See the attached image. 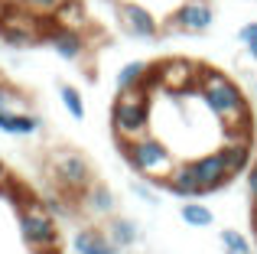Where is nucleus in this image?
Masks as SVG:
<instances>
[{
  "label": "nucleus",
  "instance_id": "f257e3e1",
  "mask_svg": "<svg viewBox=\"0 0 257 254\" xmlns=\"http://www.w3.org/2000/svg\"><path fill=\"white\" fill-rule=\"evenodd\" d=\"M199 95L205 101V108L218 117L228 131H238V127H247L251 114H247V101L241 95V88L231 82L228 75L215 69H202L199 72Z\"/></svg>",
  "mask_w": 257,
  "mask_h": 254
},
{
  "label": "nucleus",
  "instance_id": "f03ea898",
  "mask_svg": "<svg viewBox=\"0 0 257 254\" xmlns=\"http://www.w3.org/2000/svg\"><path fill=\"white\" fill-rule=\"evenodd\" d=\"M120 150H124V160L147 179H166L176 170V157L170 153V147L160 137H134V140H120Z\"/></svg>",
  "mask_w": 257,
  "mask_h": 254
},
{
  "label": "nucleus",
  "instance_id": "7ed1b4c3",
  "mask_svg": "<svg viewBox=\"0 0 257 254\" xmlns=\"http://www.w3.org/2000/svg\"><path fill=\"white\" fill-rule=\"evenodd\" d=\"M150 127V91L134 88V91H117L111 104V131L117 140H134L144 137Z\"/></svg>",
  "mask_w": 257,
  "mask_h": 254
},
{
  "label": "nucleus",
  "instance_id": "20e7f679",
  "mask_svg": "<svg viewBox=\"0 0 257 254\" xmlns=\"http://www.w3.org/2000/svg\"><path fill=\"white\" fill-rule=\"evenodd\" d=\"M43 30H46V20L39 13H30L26 7H20L17 0L10 4L4 23H0V39L7 46H17V49H26V46H36L43 43Z\"/></svg>",
  "mask_w": 257,
  "mask_h": 254
},
{
  "label": "nucleus",
  "instance_id": "39448f33",
  "mask_svg": "<svg viewBox=\"0 0 257 254\" xmlns=\"http://www.w3.org/2000/svg\"><path fill=\"white\" fill-rule=\"evenodd\" d=\"M20 235H23V241L30 244V248L46 251V248H56L59 225H56V218H52L49 209L30 202L26 209H20Z\"/></svg>",
  "mask_w": 257,
  "mask_h": 254
},
{
  "label": "nucleus",
  "instance_id": "423d86ee",
  "mask_svg": "<svg viewBox=\"0 0 257 254\" xmlns=\"http://www.w3.org/2000/svg\"><path fill=\"white\" fill-rule=\"evenodd\" d=\"M49 170L56 186H62L65 192H85L88 183H91V170H88V160L75 150H59L52 153Z\"/></svg>",
  "mask_w": 257,
  "mask_h": 254
},
{
  "label": "nucleus",
  "instance_id": "0eeeda50",
  "mask_svg": "<svg viewBox=\"0 0 257 254\" xmlns=\"http://www.w3.org/2000/svg\"><path fill=\"white\" fill-rule=\"evenodd\" d=\"M43 43L49 46L59 59H65V62H78V59L85 56V36L75 26H65V23H59V20L56 23H46Z\"/></svg>",
  "mask_w": 257,
  "mask_h": 254
},
{
  "label": "nucleus",
  "instance_id": "6e6552de",
  "mask_svg": "<svg viewBox=\"0 0 257 254\" xmlns=\"http://www.w3.org/2000/svg\"><path fill=\"white\" fill-rule=\"evenodd\" d=\"M215 23V7L208 0H182L170 17V30L176 33H205Z\"/></svg>",
  "mask_w": 257,
  "mask_h": 254
},
{
  "label": "nucleus",
  "instance_id": "1a4fd4ad",
  "mask_svg": "<svg viewBox=\"0 0 257 254\" xmlns=\"http://www.w3.org/2000/svg\"><path fill=\"white\" fill-rule=\"evenodd\" d=\"M117 20L134 39H157L160 36V20L147 10L144 4H134V0H120L117 4Z\"/></svg>",
  "mask_w": 257,
  "mask_h": 254
},
{
  "label": "nucleus",
  "instance_id": "9d476101",
  "mask_svg": "<svg viewBox=\"0 0 257 254\" xmlns=\"http://www.w3.org/2000/svg\"><path fill=\"white\" fill-rule=\"evenodd\" d=\"M189 170L195 173L202 192H215V189H221V186L231 179V173H228V166H225V160H221L218 150H215V153H202V157L189 160Z\"/></svg>",
  "mask_w": 257,
  "mask_h": 254
},
{
  "label": "nucleus",
  "instance_id": "9b49d317",
  "mask_svg": "<svg viewBox=\"0 0 257 254\" xmlns=\"http://www.w3.org/2000/svg\"><path fill=\"white\" fill-rule=\"evenodd\" d=\"M199 72L202 65L189 62V59H166L160 62V88L170 91H186V88H199Z\"/></svg>",
  "mask_w": 257,
  "mask_h": 254
},
{
  "label": "nucleus",
  "instance_id": "f8f14e48",
  "mask_svg": "<svg viewBox=\"0 0 257 254\" xmlns=\"http://www.w3.org/2000/svg\"><path fill=\"white\" fill-rule=\"evenodd\" d=\"M72 251L75 254H117V244L101 228H78L72 235Z\"/></svg>",
  "mask_w": 257,
  "mask_h": 254
},
{
  "label": "nucleus",
  "instance_id": "ddd939ff",
  "mask_svg": "<svg viewBox=\"0 0 257 254\" xmlns=\"http://www.w3.org/2000/svg\"><path fill=\"white\" fill-rule=\"evenodd\" d=\"M43 127L36 114H26V111H13V108H0V131L13 134V137H33V134Z\"/></svg>",
  "mask_w": 257,
  "mask_h": 254
},
{
  "label": "nucleus",
  "instance_id": "4468645a",
  "mask_svg": "<svg viewBox=\"0 0 257 254\" xmlns=\"http://www.w3.org/2000/svg\"><path fill=\"white\" fill-rule=\"evenodd\" d=\"M163 183H166V189H170L173 196H179V199L202 196V186H199V179H195V173L189 170V163H176V170L163 179Z\"/></svg>",
  "mask_w": 257,
  "mask_h": 254
},
{
  "label": "nucleus",
  "instance_id": "2eb2a0df",
  "mask_svg": "<svg viewBox=\"0 0 257 254\" xmlns=\"http://www.w3.org/2000/svg\"><path fill=\"white\" fill-rule=\"evenodd\" d=\"M150 69L153 65H147V62H127V65H120V72H117V78H114V85H117V91H134V88H147V78H150Z\"/></svg>",
  "mask_w": 257,
  "mask_h": 254
},
{
  "label": "nucleus",
  "instance_id": "dca6fc26",
  "mask_svg": "<svg viewBox=\"0 0 257 254\" xmlns=\"http://www.w3.org/2000/svg\"><path fill=\"white\" fill-rule=\"evenodd\" d=\"M221 160H225V166H228V173L231 176H238L241 170H247V160H251V147H247V140L244 137H234V140H228L225 147H221Z\"/></svg>",
  "mask_w": 257,
  "mask_h": 254
},
{
  "label": "nucleus",
  "instance_id": "f3484780",
  "mask_svg": "<svg viewBox=\"0 0 257 254\" xmlns=\"http://www.w3.org/2000/svg\"><path fill=\"white\" fill-rule=\"evenodd\" d=\"M85 209L91 215H111L114 212V192L107 186H88L85 189Z\"/></svg>",
  "mask_w": 257,
  "mask_h": 254
},
{
  "label": "nucleus",
  "instance_id": "a211bd4d",
  "mask_svg": "<svg viewBox=\"0 0 257 254\" xmlns=\"http://www.w3.org/2000/svg\"><path fill=\"white\" fill-rule=\"evenodd\" d=\"M137 225L127 222V218H114V222H107V238H111L117 248H131L134 241H137Z\"/></svg>",
  "mask_w": 257,
  "mask_h": 254
},
{
  "label": "nucleus",
  "instance_id": "6ab92c4d",
  "mask_svg": "<svg viewBox=\"0 0 257 254\" xmlns=\"http://www.w3.org/2000/svg\"><path fill=\"white\" fill-rule=\"evenodd\" d=\"M179 218L186 225H192V228H208V225H215V212L205 209V205H199V202H186L179 209Z\"/></svg>",
  "mask_w": 257,
  "mask_h": 254
},
{
  "label": "nucleus",
  "instance_id": "aec40b11",
  "mask_svg": "<svg viewBox=\"0 0 257 254\" xmlns=\"http://www.w3.org/2000/svg\"><path fill=\"white\" fill-rule=\"evenodd\" d=\"M59 98H62V108L75 121H85V101H82V91L75 85H59Z\"/></svg>",
  "mask_w": 257,
  "mask_h": 254
},
{
  "label": "nucleus",
  "instance_id": "412c9836",
  "mask_svg": "<svg viewBox=\"0 0 257 254\" xmlns=\"http://www.w3.org/2000/svg\"><path fill=\"white\" fill-rule=\"evenodd\" d=\"M221 244H225V254H254L251 251V241H247L241 231H234V228L221 231Z\"/></svg>",
  "mask_w": 257,
  "mask_h": 254
},
{
  "label": "nucleus",
  "instance_id": "4be33fe9",
  "mask_svg": "<svg viewBox=\"0 0 257 254\" xmlns=\"http://www.w3.org/2000/svg\"><path fill=\"white\" fill-rule=\"evenodd\" d=\"M20 7H26L30 13H39V17H56L62 10L65 0H17Z\"/></svg>",
  "mask_w": 257,
  "mask_h": 254
},
{
  "label": "nucleus",
  "instance_id": "5701e85b",
  "mask_svg": "<svg viewBox=\"0 0 257 254\" xmlns=\"http://www.w3.org/2000/svg\"><path fill=\"white\" fill-rule=\"evenodd\" d=\"M238 43H244L247 46V56L257 62V23H247V26H241L238 30Z\"/></svg>",
  "mask_w": 257,
  "mask_h": 254
},
{
  "label": "nucleus",
  "instance_id": "b1692460",
  "mask_svg": "<svg viewBox=\"0 0 257 254\" xmlns=\"http://www.w3.org/2000/svg\"><path fill=\"white\" fill-rule=\"evenodd\" d=\"M131 189H134V196H140L147 205H157V202H160V199H157V192H153L147 183H131Z\"/></svg>",
  "mask_w": 257,
  "mask_h": 254
},
{
  "label": "nucleus",
  "instance_id": "393cba45",
  "mask_svg": "<svg viewBox=\"0 0 257 254\" xmlns=\"http://www.w3.org/2000/svg\"><path fill=\"white\" fill-rule=\"evenodd\" d=\"M247 192H251V199L257 202V163L247 170Z\"/></svg>",
  "mask_w": 257,
  "mask_h": 254
},
{
  "label": "nucleus",
  "instance_id": "a878e982",
  "mask_svg": "<svg viewBox=\"0 0 257 254\" xmlns=\"http://www.w3.org/2000/svg\"><path fill=\"white\" fill-rule=\"evenodd\" d=\"M13 98H17V95H13L10 88H4V85H0V108H13Z\"/></svg>",
  "mask_w": 257,
  "mask_h": 254
},
{
  "label": "nucleus",
  "instance_id": "bb28decb",
  "mask_svg": "<svg viewBox=\"0 0 257 254\" xmlns=\"http://www.w3.org/2000/svg\"><path fill=\"white\" fill-rule=\"evenodd\" d=\"M10 4H13V0H0V23H4V17H7V10H10Z\"/></svg>",
  "mask_w": 257,
  "mask_h": 254
},
{
  "label": "nucleus",
  "instance_id": "cd10ccee",
  "mask_svg": "<svg viewBox=\"0 0 257 254\" xmlns=\"http://www.w3.org/2000/svg\"><path fill=\"white\" fill-rule=\"evenodd\" d=\"M0 183H7V166L0 163Z\"/></svg>",
  "mask_w": 257,
  "mask_h": 254
},
{
  "label": "nucleus",
  "instance_id": "c85d7f7f",
  "mask_svg": "<svg viewBox=\"0 0 257 254\" xmlns=\"http://www.w3.org/2000/svg\"><path fill=\"white\" fill-rule=\"evenodd\" d=\"M254 98H257V78H254Z\"/></svg>",
  "mask_w": 257,
  "mask_h": 254
},
{
  "label": "nucleus",
  "instance_id": "c756f323",
  "mask_svg": "<svg viewBox=\"0 0 257 254\" xmlns=\"http://www.w3.org/2000/svg\"><path fill=\"white\" fill-rule=\"evenodd\" d=\"M0 43H4V39H0Z\"/></svg>",
  "mask_w": 257,
  "mask_h": 254
}]
</instances>
